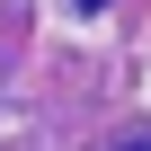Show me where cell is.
<instances>
[{
	"mask_svg": "<svg viewBox=\"0 0 151 151\" xmlns=\"http://www.w3.org/2000/svg\"><path fill=\"white\" fill-rule=\"evenodd\" d=\"M124 151H151V142H124Z\"/></svg>",
	"mask_w": 151,
	"mask_h": 151,
	"instance_id": "2",
	"label": "cell"
},
{
	"mask_svg": "<svg viewBox=\"0 0 151 151\" xmlns=\"http://www.w3.org/2000/svg\"><path fill=\"white\" fill-rule=\"evenodd\" d=\"M80 9H107V0H80Z\"/></svg>",
	"mask_w": 151,
	"mask_h": 151,
	"instance_id": "1",
	"label": "cell"
}]
</instances>
